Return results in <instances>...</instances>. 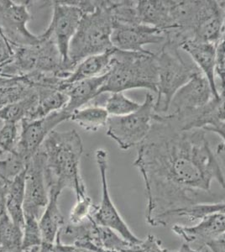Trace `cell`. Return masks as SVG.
Instances as JSON below:
<instances>
[{
    "label": "cell",
    "mask_w": 225,
    "mask_h": 252,
    "mask_svg": "<svg viewBox=\"0 0 225 252\" xmlns=\"http://www.w3.org/2000/svg\"><path fill=\"white\" fill-rule=\"evenodd\" d=\"M134 166L145 184L146 220L151 226H165L171 217L205 203L203 198L211 196L214 181L225 189L205 130L181 129L166 114L156 113Z\"/></svg>",
    "instance_id": "1"
},
{
    "label": "cell",
    "mask_w": 225,
    "mask_h": 252,
    "mask_svg": "<svg viewBox=\"0 0 225 252\" xmlns=\"http://www.w3.org/2000/svg\"><path fill=\"white\" fill-rule=\"evenodd\" d=\"M45 161V174L49 190L63 192L71 189L77 198L88 195L80 171L83 141L75 129L53 131L40 148Z\"/></svg>",
    "instance_id": "2"
},
{
    "label": "cell",
    "mask_w": 225,
    "mask_h": 252,
    "mask_svg": "<svg viewBox=\"0 0 225 252\" xmlns=\"http://www.w3.org/2000/svg\"><path fill=\"white\" fill-rule=\"evenodd\" d=\"M114 26L112 1H92L69 46L70 72L85 58L114 49L111 42Z\"/></svg>",
    "instance_id": "3"
},
{
    "label": "cell",
    "mask_w": 225,
    "mask_h": 252,
    "mask_svg": "<svg viewBox=\"0 0 225 252\" xmlns=\"http://www.w3.org/2000/svg\"><path fill=\"white\" fill-rule=\"evenodd\" d=\"M158 74L153 52H122L115 50L111 64L105 73L100 95L124 93L135 89H148L157 94Z\"/></svg>",
    "instance_id": "4"
},
{
    "label": "cell",
    "mask_w": 225,
    "mask_h": 252,
    "mask_svg": "<svg viewBox=\"0 0 225 252\" xmlns=\"http://www.w3.org/2000/svg\"><path fill=\"white\" fill-rule=\"evenodd\" d=\"M40 40L32 46L14 48L11 59L0 66V75L25 77L32 74L56 75L66 79L71 72L66 69L57 45L40 34Z\"/></svg>",
    "instance_id": "5"
},
{
    "label": "cell",
    "mask_w": 225,
    "mask_h": 252,
    "mask_svg": "<svg viewBox=\"0 0 225 252\" xmlns=\"http://www.w3.org/2000/svg\"><path fill=\"white\" fill-rule=\"evenodd\" d=\"M177 44L165 40L157 53L158 83L155 111L158 115L168 112L171 99L183 85L199 73V69L193 63H187L180 54Z\"/></svg>",
    "instance_id": "6"
},
{
    "label": "cell",
    "mask_w": 225,
    "mask_h": 252,
    "mask_svg": "<svg viewBox=\"0 0 225 252\" xmlns=\"http://www.w3.org/2000/svg\"><path fill=\"white\" fill-rule=\"evenodd\" d=\"M155 103L154 96L148 93L136 111L124 116H109L106 125L107 135L123 151L140 146L151 130L156 115Z\"/></svg>",
    "instance_id": "7"
},
{
    "label": "cell",
    "mask_w": 225,
    "mask_h": 252,
    "mask_svg": "<svg viewBox=\"0 0 225 252\" xmlns=\"http://www.w3.org/2000/svg\"><path fill=\"white\" fill-rule=\"evenodd\" d=\"M214 97V91L208 79L199 72L176 93L166 115L181 129H193L200 112Z\"/></svg>",
    "instance_id": "8"
},
{
    "label": "cell",
    "mask_w": 225,
    "mask_h": 252,
    "mask_svg": "<svg viewBox=\"0 0 225 252\" xmlns=\"http://www.w3.org/2000/svg\"><path fill=\"white\" fill-rule=\"evenodd\" d=\"M96 163L99 172L102 197L98 205H95L91 217L94 222L100 226L106 227L121 235L126 241L132 243H139L141 240L137 237L128 224L124 220L117 208L114 205L109 193L108 184V152L105 150L98 149L95 153Z\"/></svg>",
    "instance_id": "9"
},
{
    "label": "cell",
    "mask_w": 225,
    "mask_h": 252,
    "mask_svg": "<svg viewBox=\"0 0 225 252\" xmlns=\"http://www.w3.org/2000/svg\"><path fill=\"white\" fill-rule=\"evenodd\" d=\"M52 6V21L42 34L57 45L67 71L71 72L68 68L69 46L84 12L77 1H53Z\"/></svg>",
    "instance_id": "10"
},
{
    "label": "cell",
    "mask_w": 225,
    "mask_h": 252,
    "mask_svg": "<svg viewBox=\"0 0 225 252\" xmlns=\"http://www.w3.org/2000/svg\"><path fill=\"white\" fill-rule=\"evenodd\" d=\"M32 18L28 2L0 0V30L14 48L32 46L40 41V35L27 28Z\"/></svg>",
    "instance_id": "11"
},
{
    "label": "cell",
    "mask_w": 225,
    "mask_h": 252,
    "mask_svg": "<svg viewBox=\"0 0 225 252\" xmlns=\"http://www.w3.org/2000/svg\"><path fill=\"white\" fill-rule=\"evenodd\" d=\"M71 113L63 109L53 112L46 117L34 121L20 122V131L17 146L14 152L29 162L57 126L70 121Z\"/></svg>",
    "instance_id": "12"
},
{
    "label": "cell",
    "mask_w": 225,
    "mask_h": 252,
    "mask_svg": "<svg viewBox=\"0 0 225 252\" xmlns=\"http://www.w3.org/2000/svg\"><path fill=\"white\" fill-rule=\"evenodd\" d=\"M49 200V189L45 174V161L42 152H39L30 160L26 172L25 216L39 219Z\"/></svg>",
    "instance_id": "13"
},
{
    "label": "cell",
    "mask_w": 225,
    "mask_h": 252,
    "mask_svg": "<svg viewBox=\"0 0 225 252\" xmlns=\"http://www.w3.org/2000/svg\"><path fill=\"white\" fill-rule=\"evenodd\" d=\"M165 34L162 31L141 24L114 25L111 35L112 45L119 51L145 52V46L163 44Z\"/></svg>",
    "instance_id": "14"
},
{
    "label": "cell",
    "mask_w": 225,
    "mask_h": 252,
    "mask_svg": "<svg viewBox=\"0 0 225 252\" xmlns=\"http://www.w3.org/2000/svg\"><path fill=\"white\" fill-rule=\"evenodd\" d=\"M172 231L183 238L186 244L195 249H202L225 236V215L219 213L210 214L202 217L193 226L176 224L172 227Z\"/></svg>",
    "instance_id": "15"
},
{
    "label": "cell",
    "mask_w": 225,
    "mask_h": 252,
    "mask_svg": "<svg viewBox=\"0 0 225 252\" xmlns=\"http://www.w3.org/2000/svg\"><path fill=\"white\" fill-rule=\"evenodd\" d=\"M225 15L219 1H199L192 40L216 45L222 37Z\"/></svg>",
    "instance_id": "16"
},
{
    "label": "cell",
    "mask_w": 225,
    "mask_h": 252,
    "mask_svg": "<svg viewBox=\"0 0 225 252\" xmlns=\"http://www.w3.org/2000/svg\"><path fill=\"white\" fill-rule=\"evenodd\" d=\"M172 1L140 0L136 1L138 20L141 25L154 27L164 33L173 29L171 16Z\"/></svg>",
    "instance_id": "17"
},
{
    "label": "cell",
    "mask_w": 225,
    "mask_h": 252,
    "mask_svg": "<svg viewBox=\"0 0 225 252\" xmlns=\"http://www.w3.org/2000/svg\"><path fill=\"white\" fill-rule=\"evenodd\" d=\"M180 48L188 52L200 72L210 83L214 95L220 96L215 82V55L216 45L196 40H187Z\"/></svg>",
    "instance_id": "18"
},
{
    "label": "cell",
    "mask_w": 225,
    "mask_h": 252,
    "mask_svg": "<svg viewBox=\"0 0 225 252\" xmlns=\"http://www.w3.org/2000/svg\"><path fill=\"white\" fill-rule=\"evenodd\" d=\"M105 82V74L80 81L72 84L66 83L65 94L68 97L65 110L72 113L89 104L94 98L99 96V91Z\"/></svg>",
    "instance_id": "19"
},
{
    "label": "cell",
    "mask_w": 225,
    "mask_h": 252,
    "mask_svg": "<svg viewBox=\"0 0 225 252\" xmlns=\"http://www.w3.org/2000/svg\"><path fill=\"white\" fill-rule=\"evenodd\" d=\"M61 194L56 190H49L48 203L39 219L42 243H55L61 229L66 223L59 207Z\"/></svg>",
    "instance_id": "20"
},
{
    "label": "cell",
    "mask_w": 225,
    "mask_h": 252,
    "mask_svg": "<svg viewBox=\"0 0 225 252\" xmlns=\"http://www.w3.org/2000/svg\"><path fill=\"white\" fill-rule=\"evenodd\" d=\"M115 50V48L112 49L101 54L94 55L85 58L72 70L71 74L66 78V83L72 84L80 81L105 74L110 66Z\"/></svg>",
    "instance_id": "21"
},
{
    "label": "cell",
    "mask_w": 225,
    "mask_h": 252,
    "mask_svg": "<svg viewBox=\"0 0 225 252\" xmlns=\"http://www.w3.org/2000/svg\"><path fill=\"white\" fill-rule=\"evenodd\" d=\"M26 169L9 182L5 195V210L12 220L23 229Z\"/></svg>",
    "instance_id": "22"
},
{
    "label": "cell",
    "mask_w": 225,
    "mask_h": 252,
    "mask_svg": "<svg viewBox=\"0 0 225 252\" xmlns=\"http://www.w3.org/2000/svg\"><path fill=\"white\" fill-rule=\"evenodd\" d=\"M36 89L26 77L0 75V109L34 94Z\"/></svg>",
    "instance_id": "23"
},
{
    "label": "cell",
    "mask_w": 225,
    "mask_h": 252,
    "mask_svg": "<svg viewBox=\"0 0 225 252\" xmlns=\"http://www.w3.org/2000/svg\"><path fill=\"white\" fill-rule=\"evenodd\" d=\"M35 89L38 98L37 106L30 121L46 117L53 112L62 110L68 102L67 95L59 89L47 87H38Z\"/></svg>",
    "instance_id": "24"
},
{
    "label": "cell",
    "mask_w": 225,
    "mask_h": 252,
    "mask_svg": "<svg viewBox=\"0 0 225 252\" xmlns=\"http://www.w3.org/2000/svg\"><path fill=\"white\" fill-rule=\"evenodd\" d=\"M108 117V112L103 106L90 104L72 112L70 121L77 124L86 131L96 132L106 126Z\"/></svg>",
    "instance_id": "25"
},
{
    "label": "cell",
    "mask_w": 225,
    "mask_h": 252,
    "mask_svg": "<svg viewBox=\"0 0 225 252\" xmlns=\"http://www.w3.org/2000/svg\"><path fill=\"white\" fill-rule=\"evenodd\" d=\"M23 229L12 220L7 212L0 215V252H20Z\"/></svg>",
    "instance_id": "26"
},
{
    "label": "cell",
    "mask_w": 225,
    "mask_h": 252,
    "mask_svg": "<svg viewBox=\"0 0 225 252\" xmlns=\"http://www.w3.org/2000/svg\"><path fill=\"white\" fill-rule=\"evenodd\" d=\"M37 94H34L9 104L0 109V120L4 122L20 123L21 121H30L34 109L37 106Z\"/></svg>",
    "instance_id": "27"
},
{
    "label": "cell",
    "mask_w": 225,
    "mask_h": 252,
    "mask_svg": "<svg viewBox=\"0 0 225 252\" xmlns=\"http://www.w3.org/2000/svg\"><path fill=\"white\" fill-rule=\"evenodd\" d=\"M141 103L130 99L124 93H113L104 101L103 108L109 116H124L140 109Z\"/></svg>",
    "instance_id": "28"
},
{
    "label": "cell",
    "mask_w": 225,
    "mask_h": 252,
    "mask_svg": "<svg viewBox=\"0 0 225 252\" xmlns=\"http://www.w3.org/2000/svg\"><path fill=\"white\" fill-rule=\"evenodd\" d=\"M28 162L15 152L0 151V177L11 182L26 169Z\"/></svg>",
    "instance_id": "29"
},
{
    "label": "cell",
    "mask_w": 225,
    "mask_h": 252,
    "mask_svg": "<svg viewBox=\"0 0 225 252\" xmlns=\"http://www.w3.org/2000/svg\"><path fill=\"white\" fill-rule=\"evenodd\" d=\"M41 245L42 237L39 225V219L33 216H26L23 228L22 250L40 247Z\"/></svg>",
    "instance_id": "30"
},
{
    "label": "cell",
    "mask_w": 225,
    "mask_h": 252,
    "mask_svg": "<svg viewBox=\"0 0 225 252\" xmlns=\"http://www.w3.org/2000/svg\"><path fill=\"white\" fill-rule=\"evenodd\" d=\"M214 213H219L225 215V201L196 204L180 213L178 216L188 218L189 220L196 221L199 220L206 215L214 214Z\"/></svg>",
    "instance_id": "31"
},
{
    "label": "cell",
    "mask_w": 225,
    "mask_h": 252,
    "mask_svg": "<svg viewBox=\"0 0 225 252\" xmlns=\"http://www.w3.org/2000/svg\"><path fill=\"white\" fill-rule=\"evenodd\" d=\"M20 131L19 124L3 122L0 126V151L14 152L19 141Z\"/></svg>",
    "instance_id": "32"
},
{
    "label": "cell",
    "mask_w": 225,
    "mask_h": 252,
    "mask_svg": "<svg viewBox=\"0 0 225 252\" xmlns=\"http://www.w3.org/2000/svg\"><path fill=\"white\" fill-rule=\"evenodd\" d=\"M95 204L89 195L77 198V202L69 215V223H78L88 220L91 216Z\"/></svg>",
    "instance_id": "33"
},
{
    "label": "cell",
    "mask_w": 225,
    "mask_h": 252,
    "mask_svg": "<svg viewBox=\"0 0 225 252\" xmlns=\"http://www.w3.org/2000/svg\"><path fill=\"white\" fill-rule=\"evenodd\" d=\"M215 75L220 78L222 92L225 90V24L222 37L216 44Z\"/></svg>",
    "instance_id": "34"
},
{
    "label": "cell",
    "mask_w": 225,
    "mask_h": 252,
    "mask_svg": "<svg viewBox=\"0 0 225 252\" xmlns=\"http://www.w3.org/2000/svg\"><path fill=\"white\" fill-rule=\"evenodd\" d=\"M164 248L161 241L154 235H147L145 240H141L139 243L132 244L129 252H168Z\"/></svg>",
    "instance_id": "35"
},
{
    "label": "cell",
    "mask_w": 225,
    "mask_h": 252,
    "mask_svg": "<svg viewBox=\"0 0 225 252\" xmlns=\"http://www.w3.org/2000/svg\"><path fill=\"white\" fill-rule=\"evenodd\" d=\"M39 252H93L89 250L83 249L81 247L65 245L57 241L53 244L42 243L40 246Z\"/></svg>",
    "instance_id": "36"
},
{
    "label": "cell",
    "mask_w": 225,
    "mask_h": 252,
    "mask_svg": "<svg viewBox=\"0 0 225 252\" xmlns=\"http://www.w3.org/2000/svg\"><path fill=\"white\" fill-rule=\"evenodd\" d=\"M14 47L6 39L2 31L0 30V66L8 63L14 56Z\"/></svg>",
    "instance_id": "37"
},
{
    "label": "cell",
    "mask_w": 225,
    "mask_h": 252,
    "mask_svg": "<svg viewBox=\"0 0 225 252\" xmlns=\"http://www.w3.org/2000/svg\"><path fill=\"white\" fill-rule=\"evenodd\" d=\"M9 182L0 177V215L5 212V195Z\"/></svg>",
    "instance_id": "38"
},
{
    "label": "cell",
    "mask_w": 225,
    "mask_h": 252,
    "mask_svg": "<svg viewBox=\"0 0 225 252\" xmlns=\"http://www.w3.org/2000/svg\"><path fill=\"white\" fill-rule=\"evenodd\" d=\"M218 161L220 163V168L222 171L224 178L225 181V144L220 143L217 146L216 152H215Z\"/></svg>",
    "instance_id": "39"
},
{
    "label": "cell",
    "mask_w": 225,
    "mask_h": 252,
    "mask_svg": "<svg viewBox=\"0 0 225 252\" xmlns=\"http://www.w3.org/2000/svg\"><path fill=\"white\" fill-rule=\"evenodd\" d=\"M211 252H225V239L221 238L207 246Z\"/></svg>",
    "instance_id": "40"
},
{
    "label": "cell",
    "mask_w": 225,
    "mask_h": 252,
    "mask_svg": "<svg viewBox=\"0 0 225 252\" xmlns=\"http://www.w3.org/2000/svg\"><path fill=\"white\" fill-rule=\"evenodd\" d=\"M168 252H211L210 250L208 249V247H204L202 249H195L193 247H192L191 246H189L188 244H183L182 247H180L179 249L177 251H174V252H171L169 251Z\"/></svg>",
    "instance_id": "41"
},
{
    "label": "cell",
    "mask_w": 225,
    "mask_h": 252,
    "mask_svg": "<svg viewBox=\"0 0 225 252\" xmlns=\"http://www.w3.org/2000/svg\"><path fill=\"white\" fill-rule=\"evenodd\" d=\"M40 247H34V248H31V249L22 250L20 252H39Z\"/></svg>",
    "instance_id": "42"
},
{
    "label": "cell",
    "mask_w": 225,
    "mask_h": 252,
    "mask_svg": "<svg viewBox=\"0 0 225 252\" xmlns=\"http://www.w3.org/2000/svg\"><path fill=\"white\" fill-rule=\"evenodd\" d=\"M93 252H114V251H109V250L102 249V248H96L93 251Z\"/></svg>",
    "instance_id": "43"
},
{
    "label": "cell",
    "mask_w": 225,
    "mask_h": 252,
    "mask_svg": "<svg viewBox=\"0 0 225 252\" xmlns=\"http://www.w3.org/2000/svg\"><path fill=\"white\" fill-rule=\"evenodd\" d=\"M219 3H220V5L221 6V8L224 10V13H225V1H219Z\"/></svg>",
    "instance_id": "44"
},
{
    "label": "cell",
    "mask_w": 225,
    "mask_h": 252,
    "mask_svg": "<svg viewBox=\"0 0 225 252\" xmlns=\"http://www.w3.org/2000/svg\"></svg>",
    "instance_id": "45"
}]
</instances>
